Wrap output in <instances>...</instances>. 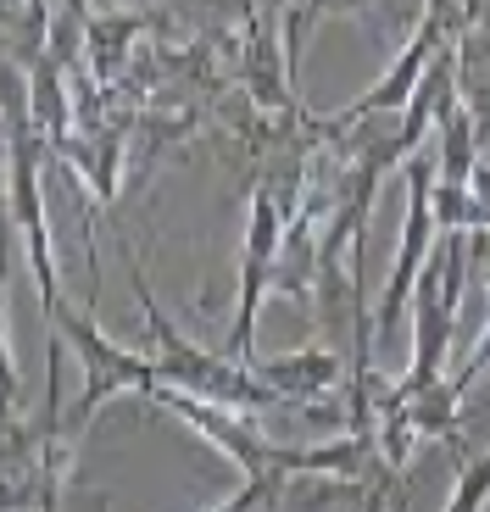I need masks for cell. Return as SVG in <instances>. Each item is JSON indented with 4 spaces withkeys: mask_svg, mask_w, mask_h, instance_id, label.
<instances>
[{
    "mask_svg": "<svg viewBox=\"0 0 490 512\" xmlns=\"http://www.w3.org/2000/svg\"><path fill=\"white\" fill-rule=\"evenodd\" d=\"M129 284H134V301H140V312H145V329H151V357H156L162 384H173V390H184V396H195V401H212V407L257 412V418H262V412H279L284 407L268 384L257 379V368L234 362L229 351L195 346L190 334H184L162 307H156L151 279L140 273V262H134V256H129Z\"/></svg>",
    "mask_w": 490,
    "mask_h": 512,
    "instance_id": "cell-1",
    "label": "cell"
},
{
    "mask_svg": "<svg viewBox=\"0 0 490 512\" xmlns=\"http://www.w3.org/2000/svg\"><path fill=\"white\" fill-rule=\"evenodd\" d=\"M45 318L56 323L62 346L73 351V362H78V379H84L78 401L62 412V429H45V435H56L62 446H78L84 423H90L112 396H129V390L151 396L156 384H162V373H156V357H140V351H129V346H117V340H106L84 307H73V301H56V307H45Z\"/></svg>",
    "mask_w": 490,
    "mask_h": 512,
    "instance_id": "cell-2",
    "label": "cell"
},
{
    "mask_svg": "<svg viewBox=\"0 0 490 512\" xmlns=\"http://www.w3.org/2000/svg\"><path fill=\"white\" fill-rule=\"evenodd\" d=\"M435 179H440V151L424 145V151L407 162V218H401V245H396V262H390V279L385 295H379V312H374V340H390L413 307V290L424 279L429 256H435Z\"/></svg>",
    "mask_w": 490,
    "mask_h": 512,
    "instance_id": "cell-3",
    "label": "cell"
},
{
    "mask_svg": "<svg viewBox=\"0 0 490 512\" xmlns=\"http://www.w3.org/2000/svg\"><path fill=\"white\" fill-rule=\"evenodd\" d=\"M463 273H468V234H446L413 290V373L401 379V390H424L446 368L457 307H463Z\"/></svg>",
    "mask_w": 490,
    "mask_h": 512,
    "instance_id": "cell-4",
    "label": "cell"
},
{
    "mask_svg": "<svg viewBox=\"0 0 490 512\" xmlns=\"http://www.w3.org/2000/svg\"><path fill=\"white\" fill-rule=\"evenodd\" d=\"M39 156H51V145L39 140L28 101L17 90V112H12V223L23 234V256L28 273H34L39 307H56L67 301L62 279H56V256H51V223H45V190H39Z\"/></svg>",
    "mask_w": 490,
    "mask_h": 512,
    "instance_id": "cell-5",
    "label": "cell"
},
{
    "mask_svg": "<svg viewBox=\"0 0 490 512\" xmlns=\"http://www.w3.org/2000/svg\"><path fill=\"white\" fill-rule=\"evenodd\" d=\"M284 206L273 201V190H251V212H245V251H240V307H234V329H229V357L257 368V318L262 301L273 290V268L284 251Z\"/></svg>",
    "mask_w": 490,
    "mask_h": 512,
    "instance_id": "cell-6",
    "label": "cell"
},
{
    "mask_svg": "<svg viewBox=\"0 0 490 512\" xmlns=\"http://www.w3.org/2000/svg\"><path fill=\"white\" fill-rule=\"evenodd\" d=\"M257 379L268 384L284 407H307V401H318V396L346 390L351 362L340 357V351H329V346H301V351H290V357L257 362Z\"/></svg>",
    "mask_w": 490,
    "mask_h": 512,
    "instance_id": "cell-7",
    "label": "cell"
},
{
    "mask_svg": "<svg viewBox=\"0 0 490 512\" xmlns=\"http://www.w3.org/2000/svg\"><path fill=\"white\" fill-rule=\"evenodd\" d=\"M485 501H490V451L463 462V474H457V490H452V501H446V512H479Z\"/></svg>",
    "mask_w": 490,
    "mask_h": 512,
    "instance_id": "cell-8",
    "label": "cell"
},
{
    "mask_svg": "<svg viewBox=\"0 0 490 512\" xmlns=\"http://www.w3.org/2000/svg\"><path fill=\"white\" fill-rule=\"evenodd\" d=\"M279 496H284L279 485H262V479H240V490H234L229 501H218V507H207V512H268Z\"/></svg>",
    "mask_w": 490,
    "mask_h": 512,
    "instance_id": "cell-9",
    "label": "cell"
},
{
    "mask_svg": "<svg viewBox=\"0 0 490 512\" xmlns=\"http://www.w3.org/2000/svg\"><path fill=\"white\" fill-rule=\"evenodd\" d=\"M401 479H379L374 490H362V512H385L390 507V490H396Z\"/></svg>",
    "mask_w": 490,
    "mask_h": 512,
    "instance_id": "cell-10",
    "label": "cell"
}]
</instances>
